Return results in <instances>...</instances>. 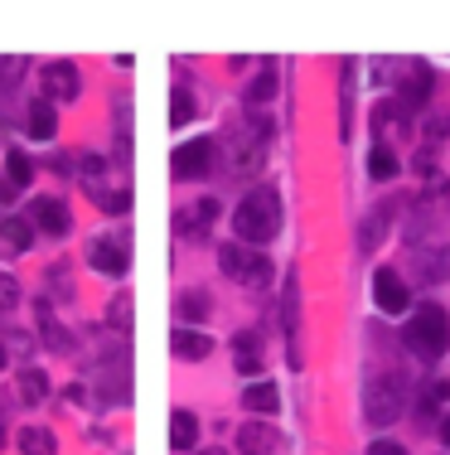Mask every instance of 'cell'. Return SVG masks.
Returning a JSON list of instances; mask_svg holds the SVG:
<instances>
[{
    "instance_id": "6da1fadb",
    "label": "cell",
    "mask_w": 450,
    "mask_h": 455,
    "mask_svg": "<svg viewBox=\"0 0 450 455\" xmlns=\"http://www.w3.org/2000/svg\"><path fill=\"white\" fill-rule=\"evenodd\" d=\"M276 228H281V199H276V189L257 184V189L233 209V233H238L242 243L257 247V243H271Z\"/></svg>"
},
{
    "instance_id": "7a4b0ae2",
    "label": "cell",
    "mask_w": 450,
    "mask_h": 455,
    "mask_svg": "<svg viewBox=\"0 0 450 455\" xmlns=\"http://www.w3.org/2000/svg\"><path fill=\"white\" fill-rule=\"evenodd\" d=\"M402 344L412 349L416 359H441L446 349H450V315L441 305H422V310H412V320H407V329H402Z\"/></svg>"
},
{
    "instance_id": "3957f363",
    "label": "cell",
    "mask_w": 450,
    "mask_h": 455,
    "mask_svg": "<svg viewBox=\"0 0 450 455\" xmlns=\"http://www.w3.org/2000/svg\"><path fill=\"white\" fill-rule=\"evenodd\" d=\"M407 412V392L397 374H368L363 378V417L373 427H393L397 417Z\"/></svg>"
},
{
    "instance_id": "277c9868",
    "label": "cell",
    "mask_w": 450,
    "mask_h": 455,
    "mask_svg": "<svg viewBox=\"0 0 450 455\" xmlns=\"http://www.w3.org/2000/svg\"><path fill=\"white\" fill-rule=\"evenodd\" d=\"M218 266H223V276L242 281L248 291H267V286H271V257L252 252V247L223 243V247H218Z\"/></svg>"
},
{
    "instance_id": "5b68a950",
    "label": "cell",
    "mask_w": 450,
    "mask_h": 455,
    "mask_svg": "<svg viewBox=\"0 0 450 455\" xmlns=\"http://www.w3.org/2000/svg\"><path fill=\"white\" fill-rule=\"evenodd\" d=\"M393 78H397L393 102L407 117H416V112L426 107V97H431V68L416 64V58H393Z\"/></svg>"
},
{
    "instance_id": "8992f818",
    "label": "cell",
    "mask_w": 450,
    "mask_h": 455,
    "mask_svg": "<svg viewBox=\"0 0 450 455\" xmlns=\"http://www.w3.org/2000/svg\"><path fill=\"white\" fill-rule=\"evenodd\" d=\"M131 237L126 233H97L88 243V262H92V272H102V276H126V266H131Z\"/></svg>"
},
{
    "instance_id": "52a82bcc",
    "label": "cell",
    "mask_w": 450,
    "mask_h": 455,
    "mask_svg": "<svg viewBox=\"0 0 450 455\" xmlns=\"http://www.w3.org/2000/svg\"><path fill=\"white\" fill-rule=\"evenodd\" d=\"M213 155H218V141H179L170 155V170L175 180H203L213 170Z\"/></svg>"
},
{
    "instance_id": "ba28073f",
    "label": "cell",
    "mask_w": 450,
    "mask_h": 455,
    "mask_svg": "<svg viewBox=\"0 0 450 455\" xmlns=\"http://www.w3.org/2000/svg\"><path fill=\"white\" fill-rule=\"evenodd\" d=\"M295 335H301V276L286 272V281H281V339H286V354H291V364L301 368Z\"/></svg>"
},
{
    "instance_id": "9c48e42d",
    "label": "cell",
    "mask_w": 450,
    "mask_h": 455,
    "mask_svg": "<svg viewBox=\"0 0 450 455\" xmlns=\"http://www.w3.org/2000/svg\"><path fill=\"white\" fill-rule=\"evenodd\" d=\"M373 305L383 310V315H407V310H412V291H407V281L397 272L378 266L373 272Z\"/></svg>"
},
{
    "instance_id": "30bf717a",
    "label": "cell",
    "mask_w": 450,
    "mask_h": 455,
    "mask_svg": "<svg viewBox=\"0 0 450 455\" xmlns=\"http://www.w3.org/2000/svg\"><path fill=\"white\" fill-rule=\"evenodd\" d=\"M39 88H44V102H78L83 78H78L73 64H44L39 68Z\"/></svg>"
},
{
    "instance_id": "8fae6325",
    "label": "cell",
    "mask_w": 450,
    "mask_h": 455,
    "mask_svg": "<svg viewBox=\"0 0 450 455\" xmlns=\"http://www.w3.org/2000/svg\"><path fill=\"white\" fill-rule=\"evenodd\" d=\"M29 228H39V233H49V237H64L68 233V204L64 199H54V194H39L34 204H29Z\"/></svg>"
},
{
    "instance_id": "7c38bea8",
    "label": "cell",
    "mask_w": 450,
    "mask_h": 455,
    "mask_svg": "<svg viewBox=\"0 0 450 455\" xmlns=\"http://www.w3.org/2000/svg\"><path fill=\"white\" fill-rule=\"evenodd\" d=\"M29 243H34V228H29V219L0 213V252H5V257H19V252H29Z\"/></svg>"
},
{
    "instance_id": "4fadbf2b",
    "label": "cell",
    "mask_w": 450,
    "mask_h": 455,
    "mask_svg": "<svg viewBox=\"0 0 450 455\" xmlns=\"http://www.w3.org/2000/svg\"><path fill=\"white\" fill-rule=\"evenodd\" d=\"M407 127H412V117H407L397 102H383V107L373 112V131H378V146H387V141L407 136Z\"/></svg>"
},
{
    "instance_id": "5bb4252c",
    "label": "cell",
    "mask_w": 450,
    "mask_h": 455,
    "mask_svg": "<svg viewBox=\"0 0 450 455\" xmlns=\"http://www.w3.org/2000/svg\"><path fill=\"white\" fill-rule=\"evenodd\" d=\"M271 451H276V431L267 421H248L238 431V455H271Z\"/></svg>"
},
{
    "instance_id": "9a60e30c",
    "label": "cell",
    "mask_w": 450,
    "mask_h": 455,
    "mask_svg": "<svg viewBox=\"0 0 450 455\" xmlns=\"http://www.w3.org/2000/svg\"><path fill=\"white\" fill-rule=\"evenodd\" d=\"M387 228H393V209H387V204L368 209V219H363V228H359V252H378V243H383Z\"/></svg>"
},
{
    "instance_id": "2e32d148",
    "label": "cell",
    "mask_w": 450,
    "mask_h": 455,
    "mask_svg": "<svg viewBox=\"0 0 450 455\" xmlns=\"http://www.w3.org/2000/svg\"><path fill=\"white\" fill-rule=\"evenodd\" d=\"M34 315H39V339H44V344L54 349V354H68V349H73V339H68V329L54 320L49 301H39V305H34Z\"/></svg>"
},
{
    "instance_id": "e0dca14e",
    "label": "cell",
    "mask_w": 450,
    "mask_h": 455,
    "mask_svg": "<svg viewBox=\"0 0 450 455\" xmlns=\"http://www.w3.org/2000/svg\"><path fill=\"white\" fill-rule=\"evenodd\" d=\"M170 349H175V359H209L213 354V339L209 335H199V329H175L170 335Z\"/></svg>"
},
{
    "instance_id": "ac0fdd59",
    "label": "cell",
    "mask_w": 450,
    "mask_h": 455,
    "mask_svg": "<svg viewBox=\"0 0 450 455\" xmlns=\"http://www.w3.org/2000/svg\"><path fill=\"white\" fill-rule=\"evenodd\" d=\"M416 276H422L426 286L446 281V276H450V247H431V252H416Z\"/></svg>"
},
{
    "instance_id": "d6986e66",
    "label": "cell",
    "mask_w": 450,
    "mask_h": 455,
    "mask_svg": "<svg viewBox=\"0 0 450 455\" xmlns=\"http://www.w3.org/2000/svg\"><path fill=\"white\" fill-rule=\"evenodd\" d=\"M233 354H238V374H262V335L257 329L233 339Z\"/></svg>"
},
{
    "instance_id": "ffe728a7",
    "label": "cell",
    "mask_w": 450,
    "mask_h": 455,
    "mask_svg": "<svg viewBox=\"0 0 450 455\" xmlns=\"http://www.w3.org/2000/svg\"><path fill=\"white\" fill-rule=\"evenodd\" d=\"M15 392H19V402H29V407H34V402L49 397V378L39 374L34 364H25V368L15 374Z\"/></svg>"
},
{
    "instance_id": "44dd1931",
    "label": "cell",
    "mask_w": 450,
    "mask_h": 455,
    "mask_svg": "<svg viewBox=\"0 0 450 455\" xmlns=\"http://www.w3.org/2000/svg\"><path fill=\"white\" fill-rule=\"evenodd\" d=\"M271 97H276V68H262V73L252 78V88L242 92V102H248L252 117H262V107H267Z\"/></svg>"
},
{
    "instance_id": "7402d4cb",
    "label": "cell",
    "mask_w": 450,
    "mask_h": 455,
    "mask_svg": "<svg viewBox=\"0 0 450 455\" xmlns=\"http://www.w3.org/2000/svg\"><path fill=\"white\" fill-rule=\"evenodd\" d=\"M194 441H199V417L179 407L175 417H170V446H175V451H194Z\"/></svg>"
},
{
    "instance_id": "603a6c76",
    "label": "cell",
    "mask_w": 450,
    "mask_h": 455,
    "mask_svg": "<svg viewBox=\"0 0 450 455\" xmlns=\"http://www.w3.org/2000/svg\"><path fill=\"white\" fill-rule=\"evenodd\" d=\"M29 136L34 141H54V131H58V117H54V102H34V107H29Z\"/></svg>"
},
{
    "instance_id": "cb8c5ba5",
    "label": "cell",
    "mask_w": 450,
    "mask_h": 455,
    "mask_svg": "<svg viewBox=\"0 0 450 455\" xmlns=\"http://www.w3.org/2000/svg\"><path fill=\"white\" fill-rule=\"evenodd\" d=\"M242 407H248V412H276V407H281L276 382H252V388L242 392Z\"/></svg>"
},
{
    "instance_id": "d4e9b609",
    "label": "cell",
    "mask_w": 450,
    "mask_h": 455,
    "mask_svg": "<svg viewBox=\"0 0 450 455\" xmlns=\"http://www.w3.org/2000/svg\"><path fill=\"white\" fill-rule=\"evenodd\" d=\"M19 451H25V455H54L58 441H54V431H49V427H25V431H19Z\"/></svg>"
},
{
    "instance_id": "484cf974",
    "label": "cell",
    "mask_w": 450,
    "mask_h": 455,
    "mask_svg": "<svg viewBox=\"0 0 450 455\" xmlns=\"http://www.w3.org/2000/svg\"><path fill=\"white\" fill-rule=\"evenodd\" d=\"M5 174H10V189H25L34 180V160L25 150H5Z\"/></svg>"
},
{
    "instance_id": "4316f807",
    "label": "cell",
    "mask_w": 450,
    "mask_h": 455,
    "mask_svg": "<svg viewBox=\"0 0 450 455\" xmlns=\"http://www.w3.org/2000/svg\"><path fill=\"white\" fill-rule=\"evenodd\" d=\"M397 170H402V165H397L393 146H373V150H368V174H373V180H397Z\"/></svg>"
},
{
    "instance_id": "83f0119b",
    "label": "cell",
    "mask_w": 450,
    "mask_h": 455,
    "mask_svg": "<svg viewBox=\"0 0 450 455\" xmlns=\"http://www.w3.org/2000/svg\"><path fill=\"white\" fill-rule=\"evenodd\" d=\"M170 102H175V107H170V127H175V131H184V127H189V117H194V92L184 88V82H175V92H170Z\"/></svg>"
},
{
    "instance_id": "f1b7e54d",
    "label": "cell",
    "mask_w": 450,
    "mask_h": 455,
    "mask_svg": "<svg viewBox=\"0 0 450 455\" xmlns=\"http://www.w3.org/2000/svg\"><path fill=\"white\" fill-rule=\"evenodd\" d=\"M15 305H19V281L10 272H0V320L15 315Z\"/></svg>"
},
{
    "instance_id": "f546056e",
    "label": "cell",
    "mask_w": 450,
    "mask_h": 455,
    "mask_svg": "<svg viewBox=\"0 0 450 455\" xmlns=\"http://www.w3.org/2000/svg\"><path fill=\"white\" fill-rule=\"evenodd\" d=\"M175 315H179V320H189V315L203 320V315H209V301H203V291H184L179 301H175Z\"/></svg>"
},
{
    "instance_id": "4dcf8cb0",
    "label": "cell",
    "mask_w": 450,
    "mask_h": 455,
    "mask_svg": "<svg viewBox=\"0 0 450 455\" xmlns=\"http://www.w3.org/2000/svg\"><path fill=\"white\" fill-rule=\"evenodd\" d=\"M107 320L121 329V335H131V301H126V296H117V301L107 305Z\"/></svg>"
},
{
    "instance_id": "1f68e13d",
    "label": "cell",
    "mask_w": 450,
    "mask_h": 455,
    "mask_svg": "<svg viewBox=\"0 0 450 455\" xmlns=\"http://www.w3.org/2000/svg\"><path fill=\"white\" fill-rule=\"evenodd\" d=\"M25 64L29 58H0V88H15V82L25 78Z\"/></svg>"
},
{
    "instance_id": "d6a6232c",
    "label": "cell",
    "mask_w": 450,
    "mask_h": 455,
    "mask_svg": "<svg viewBox=\"0 0 450 455\" xmlns=\"http://www.w3.org/2000/svg\"><path fill=\"white\" fill-rule=\"evenodd\" d=\"M213 219H218V199H199V223H194V233H209Z\"/></svg>"
},
{
    "instance_id": "836d02e7",
    "label": "cell",
    "mask_w": 450,
    "mask_h": 455,
    "mask_svg": "<svg viewBox=\"0 0 450 455\" xmlns=\"http://www.w3.org/2000/svg\"><path fill=\"white\" fill-rule=\"evenodd\" d=\"M49 281L58 286V301H73V291H68V266H64V262H58L54 272H49Z\"/></svg>"
},
{
    "instance_id": "e575fe53",
    "label": "cell",
    "mask_w": 450,
    "mask_h": 455,
    "mask_svg": "<svg viewBox=\"0 0 450 455\" xmlns=\"http://www.w3.org/2000/svg\"><path fill=\"white\" fill-rule=\"evenodd\" d=\"M368 455H407V446H397V441H373Z\"/></svg>"
},
{
    "instance_id": "d590c367",
    "label": "cell",
    "mask_w": 450,
    "mask_h": 455,
    "mask_svg": "<svg viewBox=\"0 0 450 455\" xmlns=\"http://www.w3.org/2000/svg\"><path fill=\"white\" fill-rule=\"evenodd\" d=\"M15 194H19V189H10V180L0 184V209H5V204H15Z\"/></svg>"
},
{
    "instance_id": "8d00e7d4",
    "label": "cell",
    "mask_w": 450,
    "mask_h": 455,
    "mask_svg": "<svg viewBox=\"0 0 450 455\" xmlns=\"http://www.w3.org/2000/svg\"><path fill=\"white\" fill-rule=\"evenodd\" d=\"M441 441H446V446H450V417H446V427H441Z\"/></svg>"
},
{
    "instance_id": "74e56055",
    "label": "cell",
    "mask_w": 450,
    "mask_h": 455,
    "mask_svg": "<svg viewBox=\"0 0 450 455\" xmlns=\"http://www.w3.org/2000/svg\"><path fill=\"white\" fill-rule=\"evenodd\" d=\"M5 359H10V349H5V344H0V368H5Z\"/></svg>"
},
{
    "instance_id": "f35d334b",
    "label": "cell",
    "mask_w": 450,
    "mask_h": 455,
    "mask_svg": "<svg viewBox=\"0 0 450 455\" xmlns=\"http://www.w3.org/2000/svg\"><path fill=\"white\" fill-rule=\"evenodd\" d=\"M194 455H228V451H194Z\"/></svg>"
},
{
    "instance_id": "ab89813d",
    "label": "cell",
    "mask_w": 450,
    "mask_h": 455,
    "mask_svg": "<svg viewBox=\"0 0 450 455\" xmlns=\"http://www.w3.org/2000/svg\"><path fill=\"white\" fill-rule=\"evenodd\" d=\"M0 441H5V421H0Z\"/></svg>"
}]
</instances>
